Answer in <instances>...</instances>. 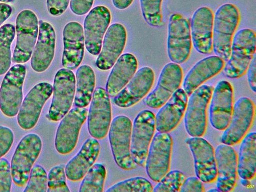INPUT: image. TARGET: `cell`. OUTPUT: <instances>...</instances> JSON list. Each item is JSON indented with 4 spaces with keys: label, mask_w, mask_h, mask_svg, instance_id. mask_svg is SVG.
<instances>
[{
    "label": "cell",
    "mask_w": 256,
    "mask_h": 192,
    "mask_svg": "<svg viewBox=\"0 0 256 192\" xmlns=\"http://www.w3.org/2000/svg\"><path fill=\"white\" fill-rule=\"evenodd\" d=\"M186 178L185 174L180 170L169 171L154 188L153 192H180Z\"/></svg>",
    "instance_id": "cell-37"
},
{
    "label": "cell",
    "mask_w": 256,
    "mask_h": 192,
    "mask_svg": "<svg viewBox=\"0 0 256 192\" xmlns=\"http://www.w3.org/2000/svg\"><path fill=\"white\" fill-rule=\"evenodd\" d=\"M134 0H112L114 6L118 10L128 8Z\"/></svg>",
    "instance_id": "cell-46"
},
{
    "label": "cell",
    "mask_w": 256,
    "mask_h": 192,
    "mask_svg": "<svg viewBox=\"0 0 256 192\" xmlns=\"http://www.w3.org/2000/svg\"><path fill=\"white\" fill-rule=\"evenodd\" d=\"M100 149V144L96 139L87 140L78 152L66 166L67 178L72 182L82 180L96 162Z\"/></svg>",
    "instance_id": "cell-28"
},
{
    "label": "cell",
    "mask_w": 256,
    "mask_h": 192,
    "mask_svg": "<svg viewBox=\"0 0 256 192\" xmlns=\"http://www.w3.org/2000/svg\"><path fill=\"white\" fill-rule=\"evenodd\" d=\"M208 192H220L216 188H213L212 189H210L208 190Z\"/></svg>",
    "instance_id": "cell-49"
},
{
    "label": "cell",
    "mask_w": 256,
    "mask_h": 192,
    "mask_svg": "<svg viewBox=\"0 0 256 192\" xmlns=\"http://www.w3.org/2000/svg\"><path fill=\"white\" fill-rule=\"evenodd\" d=\"M12 177L11 166L5 158H0V192H10Z\"/></svg>",
    "instance_id": "cell-39"
},
{
    "label": "cell",
    "mask_w": 256,
    "mask_h": 192,
    "mask_svg": "<svg viewBox=\"0 0 256 192\" xmlns=\"http://www.w3.org/2000/svg\"><path fill=\"white\" fill-rule=\"evenodd\" d=\"M94 0H70V8L72 12L78 16H83L88 12Z\"/></svg>",
    "instance_id": "cell-42"
},
{
    "label": "cell",
    "mask_w": 256,
    "mask_h": 192,
    "mask_svg": "<svg viewBox=\"0 0 256 192\" xmlns=\"http://www.w3.org/2000/svg\"><path fill=\"white\" fill-rule=\"evenodd\" d=\"M250 180H246V179H242L241 180L240 182L241 184L245 187H247L249 186L250 184Z\"/></svg>",
    "instance_id": "cell-47"
},
{
    "label": "cell",
    "mask_w": 256,
    "mask_h": 192,
    "mask_svg": "<svg viewBox=\"0 0 256 192\" xmlns=\"http://www.w3.org/2000/svg\"><path fill=\"white\" fill-rule=\"evenodd\" d=\"M186 143L193 156L196 176L204 183L215 182L218 174L213 146L202 137L188 138Z\"/></svg>",
    "instance_id": "cell-18"
},
{
    "label": "cell",
    "mask_w": 256,
    "mask_h": 192,
    "mask_svg": "<svg viewBox=\"0 0 256 192\" xmlns=\"http://www.w3.org/2000/svg\"><path fill=\"white\" fill-rule=\"evenodd\" d=\"M256 35L248 28L241 30L234 36L229 60L222 70V74L236 79L244 76L256 54Z\"/></svg>",
    "instance_id": "cell-2"
},
{
    "label": "cell",
    "mask_w": 256,
    "mask_h": 192,
    "mask_svg": "<svg viewBox=\"0 0 256 192\" xmlns=\"http://www.w3.org/2000/svg\"><path fill=\"white\" fill-rule=\"evenodd\" d=\"M238 174L242 179L249 180L256 176V134H248L242 140L238 156Z\"/></svg>",
    "instance_id": "cell-30"
},
{
    "label": "cell",
    "mask_w": 256,
    "mask_h": 192,
    "mask_svg": "<svg viewBox=\"0 0 256 192\" xmlns=\"http://www.w3.org/2000/svg\"><path fill=\"white\" fill-rule=\"evenodd\" d=\"M87 118L90 136L96 140L104 138L112 120L110 96L104 88L98 87L94 90Z\"/></svg>",
    "instance_id": "cell-13"
},
{
    "label": "cell",
    "mask_w": 256,
    "mask_h": 192,
    "mask_svg": "<svg viewBox=\"0 0 256 192\" xmlns=\"http://www.w3.org/2000/svg\"><path fill=\"white\" fill-rule=\"evenodd\" d=\"M188 97L184 90L180 88L160 108L155 116L156 129L158 132L169 133L178 126L184 116Z\"/></svg>",
    "instance_id": "cell-26"
},
{
    "label": "cell",
    "mask_w": 256,
    "mask_h": 192,
    "mask_svg": "<svg viewBox=\"0 0 256 192\" xmlns=\"http://www.w3.org/2000/svg\"><path fill=\"white\" fill-rule=\"evenodd\" d=\"M106 176L105 166L100 163L94 164L82 178L79 192H104Z\"/></svg>",
    "instance_id": "cell-33"
},
{
    "label": "cell",
    "mask_w": 256,
    "mask_h": 192,
    "mask_svg": "<svg viewBox=\"0 0 256 192\" xmlns=\"http://www.w3.org/2000/svg\"><path fill=\"white\" fill-rule=\"evenodd\" d=\"M225 64V62L216 56L206 57L196 63L188 72L183 82V90L188 96L222 72Z\"/></svg>",
    "instance_id": "cell-27"
},
{
    "label": "cell",
    "mask_w": 256,
    "mask_h": 192,
    "mask_svg": "<svg viewBox=\"0 0 256 192\" xmlns=\"http://www.w3.org/2000/svg\"><path fill=\"white\" fill-rule=\"evenodd\" d=\"M240 20V11L232 4L222 5L214 14L212 50L224 62L230 58L233 38Z\"/></svg>",
    "instance_id": "cell-1"
},
{
    "label": "cell",
    "mask_w": 256,
    "mask_h": 192,
    "mask_svg": "<svg viewBox=\"0 0 256 192\" xmlns=\"http://www.w3.org/2000/svg\"><path fill=\"white\" fill-rule=\"evenodd\" d=\"M215 157L217 169L216 188L222 192H230L235 188L238 178V154L230 146L219 145Z\"/></svg>",
    "instance_id": "cell-22"
},
{
    "label": "cell",
    "mask_w": 256,
    "mask_h": 192,
    "mask_svg": "<svg viewBox=\"0 0 256 192\" xmlns=\"http://www.w3.org/2000/svg\"><path fill=\"white\" fill-rule=\"evenodd\" d=\"M183 71L177 64L170 62L162 69L155 88L144 100V104L154 109L160 108L180 88Z\"/></svg>",
    "instance_id": "cell-15"
},
{
    "label": "cell",
    "mask_w": 256,
    "mask_h": 192,
    "mask_svg": "<svg viewBox=\"0 0 256 192\" xmlns=\"http://www.w3.org/2000/svg\"><path fill=\"white\" fill-rule=\"evenodd\" d=\"M76 90L74 106L86 108L92 101L96 86V75L90 66L79 67L76 72Z\"/></svg>",
    "instance_id": "cell-31"
},
{
    "label": "cell",
    "mask_w": 256,
    "mask_h": 192,
    "mask_svg": "<svg viewBox=\"0 0 256 192\" xmlns=\"http://www.w3.org/2000/svg\"><path fill=\"white\" fill-rule=\"evenodd\" d=\"M63 40L62 66L71 70H76L84 54L85 38L81 24L76 22L66 24L64 29Z\"/></svg>",
    "instance_id": "cell-24"
},
{
    "label": "cell",
    "mask_w": 256,
    "mask_h": 192,
    "mask_svg": "<svg viewBox=\"0 0 256 192\" xmlns=\"http://www.w3.org/2000/svg\"><path fill=\"white\" fill-rule=\"evenodd\" d=\"M138 68L136 58L126 53L120 56L112 67L106 84V91L111 98L116 96L129 82Z\"/></svg>",
    "instance_id": "cell-29"
},
{
    "label": "cell",
    "mask_w": 256,
    "mask_h": 192,
    "mask_svg": "<svg viewBox=\"0 0 256 192\" xmlns=\"http://www.w3.org/2000/svg\"><path fill=\"white\" fill-rule=\"evenodd\" d=\"M152 183L142 177H135L120 182L110 188L108 192H151Z\"/></svg>",
    "instance_id": "cell-35"
},
{
    "label": "cell",
    "mask_w": 256,
    "mask_h": 192,
    "mask_svg": "<svg viewBox=\"0 0 256 192\" xmlns=\"http://www.w3.org/2000/svg\"><path fill=\"white\" fill-rule=\"evenodd\" d=\"M88 110L75 107L62 120L56 131L55 147L62 155L72 152L78 143L81 128L87 119Z\"/></svg>",
    "instance_id": "cell-14"
},
{
    "label": "cell",
    "mask_w": 256,
    "mask_h": 192,
    "mask_svg": "<svg viewBox=\"0 0 256 192\" xmlns=\"http://www.w3.org/2000/svg\"><path fill=\"white\" fill-rule=\"evenodd\" d=\"M76 90V78L72 70L62 68L56 74L53 86V98L48 118L52 122L62 120L72 106Z\"/></svg>",
    "instance_id": "cell-7"
},
{
    "label": "cell",
    "mask_w": 256,
    "mask_h": 192,
    "mask_svg": "<svg viewBox=\"0 0 256 192\" xmlns=\"http://www.w3.org/2000/svg\"><path fill=\"white\" fill-rule=\"evenodd\" d=\"M111 19L110 10L102 6L92 8L86 16L84 28L85 46L90 54L96 56L100 54Z\"/></svg>",
    "instance_id": "cell-19"
},
{
    "label": "cell",
    "mask_w": 256,
    "mask_h": 192,
    "mask_svg": "<svg viewBox=\"0 0 256 192\" xmlns=\"http://www.w3.org/2000/svg\"><path fill=\"white\" fill-rule=\"evenodd\" d=\"M173 140L169 133L158 132L152 140L146 163L147 174L158 182L170 171Z\"/></svg>",
    "instance_id": "cell-11"
},
{
    "label": "cell",
    "mask_w": 256,
    "mask_h": 192,
    "mask_svg": "<svg viewBox=\"0 0 256 192\" xmlns=\"http://www.w3.org/2000/svg\"><path fill=\"white\" fill-rule=\"evenodd\" d=\"M214 87L202 84L190 96L184 114V126L192 137H202L208 126L207 110Z\"/></svg>",
    "instance_id": "cell-4"
},
{
    "label": "cell",
    "mask_w": 256,
    "mask_h": 192,
    "mask_svg": "<svg viewBox=\"0 0 256 192\" xmlns=\"http://www.w3.org/2000/svg\"><path fill=\"white\" fill-rule=\"evenodd\" d=\"M248 80L251 90L256 92V54L254 56L246 72Z\"/></svg>",
    "instance_id": "cell-44"
},
{
    "label": "cell",
    "mask_w": 256,
    "mask_h": 192,
    "mask_svg": "<svg viewBox=\"0 0 256 192\" xmlns=\"http://www.w3.org/2000/svg\"><path fill=\"white\" fill-rule=\"evenodd\" d=\"M234 90L231 84L222 80L212 92L210 106V122L214 128L224 130L228 126L234 107Z\"/></svg>",
    "instance_id": "cell-17"
},
{
    "label": "cell",
    "mask_w": 256,
    "mask_h": 192,
    "mask_svg": "<svg viewBox=\"0 0 256 192\" xmlns=\"http://www.w3.org/2000/svg\"><path fill=\"white\" fill-rule=\"evenodd\" d=\"M48 175L41 166H33L24 192H46L48 190Z\"/></svg>",
    "instance_id": "cell-36"
},
{
    "label": "cell",
    "mask_w": 256,
    "mask_h": 192,
    "mask_svg": "<svg viewBox=\"0 0 256 192\" xmlns=\"http://www.w3.org/2000/svg\"><path fill=\"white\" fill-rule=\"evenodd\" d=\"M70 0H47L49 13L54 16H60L68 9Z\"/></svg>",
    "instance_id": "cell-41"
},
{
    "label": "cell",
    "mask_w": 256,
    "mask_h": 192,
    "mask_svg": "<svg viewBox=\"0 0 256 192\" xmlns=\"http://www.w3.org/2000/svg\"><path fill=\"white\" fill-rule=\"evenodd\" d=\"M14 142V134L10 128L0 126V158L10 150Z\"/></svg>",
    "instance_id": "cell-40"
},
{
    "label": "cell",
    "mask_w": 256,
    "mask_h": 192,
    "mask_svg": "<svg viewBox=\"0 0 256 192\" xmlns=\"http://www.w3.org/2000/svg\"><path fill=\"white\" fill-rule=\"evenodd\" d=\"M190 23L180 14H172L168 25L167 52L172 62L182 64L189 58L192 50Z\"/></svg>",
    "instance_id": "cell-6"
},
{
    "label": "cell",
    "mask_w": 256,
    "mask_h": 192,
    "mask_svg": "<svg viewBox=\"0 0 256 192\" xmlns=\"http://www.w3.org/2000/svg\"><path fill=\"white\" fill-rule=\"evenodd\" d=\"M126 39V29L121 24H114L108 28L96 61L98 69L106 71L113 67L124 51Z\"/></svg>",
    "instance_id": "cell-21"
},
{
    "label": "cell",
    "mask_w": 256,
    "mask_h": 192,
    "mask_svg": "<svg viewBox=\"0 0 256 192\" xmlns=\"http://www.w3.org/2000/svg\"><path fill=\"white\" fill-rule=\"evenodd\" d=\"M155 79L154 71L150 67L140 68L126 84L114 98L113 102L121 108H128L143 99L151 90Z\"/></svg>",
    "instance_id": "cell-20"
},
{
    "label": "cell",
    "mask_w": 256,
    "mask_h": 192,
    "mask_svg": "<svg viewBox=\"0 0 256 192\" xmlns=\"http://www.w3.org/2000/svg\"><path fill=\"white\" fill-rule=\"evenodd\" d=\"M16 36V28L6 24L0 28V76L6 74L11 66V46Z\"/></svg>",
    "instance_id": "cell-32"
},
{
    "label": "cell",
    "mask_w": 256,
    "mask_h": 192,
    "mask_svg": "<svg viewBox=\"0 0 256 192\" xmlns=\"http://www.w3.org/2000/svg\"><path fill=\"white\" fill-rule=\"evenodd\" d=\"M12 11L10 5L5 3L0 4V27L10 17Z\"/></svg>",
    "instance_id": "cell-45"
},
{
    "label": "cell",
    "mask_w": 256,
    "mask_h": 192,
    "mask_svg": "<svg viewBox=\"0 0 256 192\" xmlns=\"http://www.w3.org/2000/svg\"><path fill=\"white\" fill-rule=\"evenodd\" d=\"M204 188L202 182L197 176L190 177L186 178L181 186L180 191L188 192H204Z\"/></svg>",
    "instance_id": "cell-43"
},
{
    "label": "cell",
    "mask_w": 256,
    "mask_h": 192,
    "mask_svg": "<svg viewBox=\"0 0 256 192\" xmlns=\"http://www.w3.org/2000/svg\"><path fill=\"white\" fill-rule=\"evenodd\" d=\"M132 126L130 119L120 115L113 120L108 131L109 141L114 160L120 168L126 170L136 167L130 152Z\"/></svg>",
    "instance_id": "cell-5"
},
{
    "label": "cell",
    "mask_w": 256,
    "mask_h": 192,
    "mask_svg": "<svg viewBox=\"0 0 256 192\" xmlns=\"http://www.w3.org/2000/svg\"><path fill=\"white\" fill-rule=\"evenodd\" d=\"M66 166L60 164L52 168L48 174V192H70L67 185Z\"/></svg>",
    "instance_id": "cell-38"
},
{
    "label": "cell",
    "mask_w": 256,
    "mask_h": 192,
    "mask_svg": "<svg viewBox=\"0 0 256 192\" xmlns=\"http://www.w3.org/2000/svg\"><path fill=\"white\" fill-rule=\"evenodd\" d=\"M26 74L25 66L16 64L4 78L0 90V108L8 117H14L18 113L23 100L22 88Z\"/></svg>",
    "instance_id": "cell-10"
},
{
    "label": "cell",
    "mask_w": 256,
    "mask_h": 192,
    "mask_svg": "<svg viewBox=\"0 0 256 192\" xmlns=\"http://www.w3.org/2000/svg\"><path fill=\"white\" fill-rule=\"evenodd\" d=\"M39 22L32 10H24L18 15L16 21L17 40L12 62L22 64L31 58L37 42Z\"/></svg>",
    "instance_id": "cell-8"
},
{
    "label": "cell",
    "mask_w": 256,
    "mask_h": 192,
    "mask_svg": "<svg viewBox=\"0 0 256 192\" xmlns=\"http://www.w3.org/2000/svg\"><path fill=\"white\" fill-rule=\"evenodd\" d=\"M42 146L41 138L34 133L26 134L19 142L10 164L12 180L18 186L24 187L26 186Z\"/></svg>",
    "instance_id": "cell-3"
},
{
    "label": "cell",
    "mask_w": 256,
    "mask_h": 192,
    "mask_svg": "<svg viewBox=\"0 0 256 192\" xmlns=\"http://www.w3.org/2000/svg\"><path fill=\"white\" fill-rule=\"evenodd\" d=\"M14 0H0V2L2 3H10L12 2Z\"/></svg>",
    "instance_id": "cell-48"
},
{
    "label": "cell",
    "mask_w": 256,
    "mask_h": 192,
    "mask_svg": "<svg viewBox=\"0 0 256 192\" xmlns=\"http://www.w3.org/2000/svg\"><path fill=\"white\" fill-rule=\"evenodd\" d=\"M53 94V86L48 82L39 83L28 94L18 114V122L24 130H30L37 124L42 110Z\"/></svg>",
    "instance_id": "cell-16"
},
{
    "label": "cell",
    "mask_w": 256,
    "mask_h": 192,
    "mask_svg": "<svg viewBox=\"0 0 256 192\" xmlns=\"http://www.w3.org/2000/svg\"><path fill=\"white\" fill-rule=\"evenodd\" d=\"M56 34L52 25L44 20L39 22L38 39L33 51L31 66L36 72L46 71L54 56Z\"/></svg>",
    "instance_id": "cell-25"
},
{
    "label": "cell",
    "mask_w": 256,
    "mask_h": 192,
    "mask_svg": "<svg viewBox=\"0 0 256 192\" xmlns=\"http://www.w3.org/2000/svg\"><path fill=\"white\" fill-rule=\"evenodd\" d=\"M214 13L209 8H198L190 24L192 44L199 53L208 54L212 51Z\"/></svg>",
    "instance_id": "cell-23"
},
{
    "label": "cell",
    "mask_w": 256,
    "mask_h": 192,
    "mask_svg": "<svg viewBox=\"0 0 256 192\" xmlns=\"http://www.w3.org/2000/svg\"><path fill=\"white\" fill-rule=\"evenodd\" d=\"M163 0H140L142 16L146 22L154 28L164 25L163 22L162 6Z\"/></svg>",
    "instance_id": "cell-34"
},
{
    "label": "cell",
    "mask_w": 256,
    "mask_h": 192,
    "mask_svg": "<svg viewBox=\"0 0 256 192\" xmlns=\"http://www.w3.org/2000/svg\"><path fill=\"white\" fill-rule=\"evenodd\" d=\"M255 105L252 100L243 97L234 104L228 126L220 138L222 144L232 146L238 144L252 128L255 118Z\"/></svg>",
    "instance_id": "cell-9"
},
{
    "label": "cell",
    "mask_w": 256,
    "mask_h": 192,
    "mask_svg": "<svg viewBox=\"0 0 256 192\" xmlns=\"http://www.w3.org/2000/svg\"><path fill=\"white\" fill-rule=\"evenodd\" d=\"M155 130L154 114L149 110L140 112L134 122L131 136L130 152L136 165L145 166Z\"/></svg>",
    "instance_id": "cell-12"
}]
</instances>
